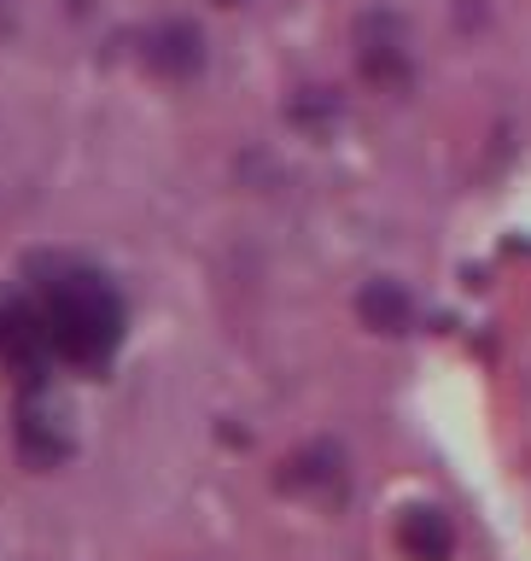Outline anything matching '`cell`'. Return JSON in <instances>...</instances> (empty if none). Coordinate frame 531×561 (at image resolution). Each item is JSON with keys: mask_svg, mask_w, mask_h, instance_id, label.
<instances>
[{"mask_svg": "<svg viewBox=\"0 0 531 561\" xmlns=\"http://www.w3.org/2000/svg\"><path fill=\"white\" fill-rule=\"evenodd\" d=\"M397 543L409 561H450L455 556V526H450V515H438V508H403Z\"/></svg>", "mask_w": 531, "mask_h": 561, "instance_id": "2", "label": "cell"}, {"mask_svg": "<svg viewBox=\"0 0 531 561\" xmlns=\"http://www.w3.org/2000/svg\"><path fill=\"white\" fill-rule=\"evenodd\" d=\"M112 322H117V310H112V298H105L94 280L59 293V340L70 351H100L105 340H112Z\"/></svg>", "mask_w": 531, "mask_h": 561, "instance_id": "1", "label": "cell"}, {"mask_svg": "<svg viewBox=\"0 0 531 561\" xmlns=\"http://www.w3.org/2000/svg\"><path fill=\"white\" fill-rule=\"evenodd\" d=\"M357 310H362V322L374 333H409L415 328V298L403 293L397 280H368Z\"/></svg>", "mask_w": 531, "mask_h": 561, "instance_id": "3", "label": "cell"}]
</instances>
